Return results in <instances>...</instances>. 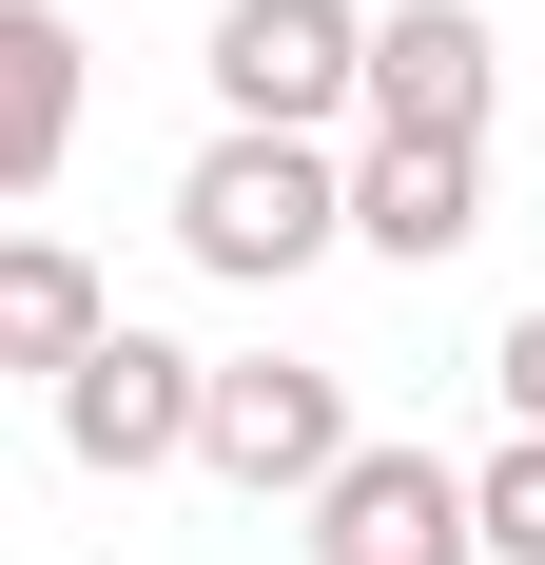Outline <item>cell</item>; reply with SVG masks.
Listing matches in <instances>:
<instances>
[{
  "label": "cell",
  "instance_id": "4",
  "mask_svg": "<svg viewBox=\"0 0 545 565\" xmlns=\"http://www.w3.org/2000/svg\"><path fill=\"white\" fill-rule=\"evenodd\" d=\"M195 391H215V351H175L117 312L78 371H58V449L98 468V488H137V468H195Z\"/></svg>",
  "mask_w": 545,
  "mask_h": 565
},
{
  "label": "cell",
  "instance_id": "7",
  "mask_svg": "<svg viewBox=\"0 0 545 565\" xmlns=\"http://www.w3.org/2000/svg\"><path fill=\"white\" fill-rule=\"evenodd\" d=\"M351 234H371L389 274L468 254V234H488V137H371V157H351Z\"/></svg>",
  "mask_w": 545,
  "mask_h": 565
},
{
  "label": "cell",
  "instance_id": "3",
  "mask_svg": "<svg viewBox=\"0 0 545 565\" xmlns=\"http://www.w3.org/2000/svg\"><path fill=\"white\" fill-rule=\"evenodd\" d=\"M371 449V429H351V371H312V351H234L215 391H195V468H215V488H292V508H312L331 468Z\"/></svg>",
  "mask_w": 545,
  "mask_h": 565
},
{
  "label": "cell",
  "instance_id": "2",
  "mask_svg": "<svg viewBox=\"0 0 545 565\" xmlns=\"http://www.w3.org/2000/svg\"><path fill=\"white\" fill-rule=\"evenodd\" d=\"M215 117L234 137L371 117V0H215Z\"/></svg>",
  "mask_w": 545,
  "mask_h": 565
},
{
  "label": "cell",
  "instance_id": "8",
  "mask_svg": "<svg viewBox=\"0 0 545 565\" xmlns=\"http://www.w3.org/2000/svg\"><path fill=\"white\" fill-rule=\"evenodd\" d=\"M58 157H78V20L0 0V195H40Z\"/></svg>",
  "mask_w": 545,
  "mask_h": 565
},
{
  "label": "cell",
  "instance_id": "6",
  "mask_svg": "<svg viewBox=\"0 0 545 565\" xmlns=\"http://www.w3.org/2000/svg\"><path fill=\"white\" fill-rule=\"evenodd\" d=\"M488 78H506L488 0H389L371 20V137H488Z\"/></svg>",
  "mask_w": 545,
  "mask_h": 565
},
{
  "label": "cell",
  "instance_id": "10",
  "mask_svg": "<svg viewBox=\"0 0 545 565\" xmlns=\"http://www.w3.org/2000/svg\"><path fill=\"white\" fill-rule=\"evenodd\" d=\"M468 546H488V565H545V429H506V449L468 468Z\"/></svg>",
  "mask_w": 545,
  "mask_h": 565
},
{
  "label": "cell",
  "instance_id": "1",
  "mask_svg": "<svg viewBox=\"0 0 545 565\" xmlns=\"http://www.w3.org/2000/svg\"><path fill=\"white\" fill-rule=\"evenodd\" d=\"M331 234H351L331 137H215V157L175 175V254H195V274H234V292H292Z\"/></svg>",
  "mask_w": 545,
  "mask_h": 565
},
{
  "label": "cell",
  "instance_id": "9",
  "mask_svg": "<svg viewBox=\"0 0 545 565\" xmlns=\"http://www.w3.org/2000/svg\"><path fill=\"white\" fill-rule=\"evenodd\" d=\"M117 332V292H98V254H58V234H0V371H78V351Z\"/></svg>",
  "mask_w": 545,
  "mask_h": 565
},
{
  "label": "cell",
  "instance_id": "11",
  "mask_svg": "<svg viewBox=\"0 0 545 565\" xmlns=\"http://www.w3.org/2000/svg\"><path fill=\"white\" fill-rule=\"evenodd\" d=\"M488 391H506V429H545V312H506V351H488Z\"/></svg>",
  "mask_w": 545,
  "mask_h": 565
},
{
  "label": "cell",
  "instance_id": "5",
  "mask_svg": "<svg viewBox=\"0 0 545 565\" xmlns=\"http://www.w3.org/2000/svg\"><path fill=\"white\" fill-rule=\"evenodd\" d=\"M312 565H488L468 546V468L448 449H351L312 488Z\"/></svg>",
  "mask_w": 545,
  "mask_h": 565
}]
</instances>
